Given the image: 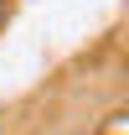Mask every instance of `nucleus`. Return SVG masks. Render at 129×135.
<instances>
[{
	"label": "nucleus",
	"mask_w": 129,
	"mask_h": 135,
	"mask_svg": "<svg viewBox=\"0 0 129 135\" xmlns=\"http://www.w3.org/2000/svg\"><path fill=\"white\" fill-rule=\"evenodd\" d=\"M5 21H10V0H0V31H5Z\"/></svg>",
	"instance_id": "nucleus-1"
}]
</instances>
